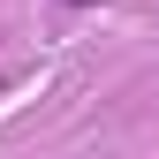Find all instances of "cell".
<instances>
[{
	"label": "cell",
	"mask_w": 159,
	"mask_h": 159,
	"mask_svg": "<svg viewBox=\"0 0 159 159\" xmlns=\"http://www.w3.org/2000/svg\"><path fill=\"white\" fill-rule=\"evenodd\" d=\"M68 8H91V0H68Z\"/></svg>",
	"instance_id": "cell-1"
}]
</instances>
